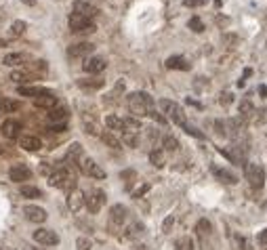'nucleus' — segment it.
Wrapping results in <instances>:
<instances>
[{
    "label": "nucleus",
    "instance_id": "nucleus-1",
    "mask_svg": "<svg viewBox=\"0 0 267 250\" xmlns=\"http://www.w3.org/2000/svg\"><path fill=\"white\" fill-rule=\"evenodd\" d=\"M129 109H131V114H135L137 118H143V116H150V112L154 109V99H152V95H147V93H131L129 95Z\"/></svg>",
    "mask_w": 267,
    "mask_h": 250
},
{
    "label": "nucleus",
    "instance_id": "nucleus-2",
    "mask_svg": "<svg viewBox=\"0 0 267 250\" xmlns=\"http://www.w3.org/2000/svg\"><path fill=\"white\" fill-rule=\"evenodd\" d=\"M48 183H51L53 187H57V189H67V191L76 189V177L66 168V166H59V168L51 170V175H48Z\"/></svg>",
    "mask_w": 267,
    "mask_h": 250
},
{
    "label": "nucleus",
    "instance_id": "nucleus-3",
    "mask_svg": "<svg viewBox=\"0 0 267 250\" xmlns=\"http://www.w3.org/2000/svg\"><path fill=\"white\" fill-rule=\"evenodd\" d=\"M160 109L168 116V120H173V124H177V126H181L183 130L187 128V118H185V112L179 103H175L171 99H162L160 101Z\"/></svg>",
    "mask_w": 267,
    "mask_h": 250
},
{
    "label": "nucleus",
    "instance_id": "nucleus-4",
    "mask_svg": "<svg viewBox=\"0 0 267 250\" xmlns=\"http://www.w3.org/2000/svg\"><path fill=\"white\" fill-rule=\"evenodd\" d=\"M69 30L74 34H90V32H95V23H93V19L82 17L78 13H72L69 15Z\"/></svg>",
    "mask_w": 267,
    "mask_h": 250
},
{
    "label": "nucleus",
    "instance_id": "nucleus-5",
    "mask_svg": "<svg viewBox=\"0 0 267 250\" xmlns=\"http://www.w3.org/2000/svg\"><path fill=\"white\" fill-rule=\"evenodd\" d=\"M244 175H246V181L252 187H257V189H261V187L265 185V170H263V166L250 162V164L244 166Z\"/></svg>",
    "mask_w": 267,
    "mask_h": 250
},
{
    "label": "nucleus",
    "instance_id": "nucleus-6",
    "mask_svg": "<svg viewBox=\"0 0 267 250\" xmlns=\"http://www.w3.org/2000/svg\"><path fill=\"white\" fill-rule=\"evenodd\" d=\"M78 168L84 172L87 177H93V179H105V170L101 168L99 164L95 162L93 158H87V156H82L78 160Z\"/></svg>",
    "mask_w": 267,
    "mask_h": 250
},
{
    "label": "nucleus",
    "instance_id": "nucleus-7",
    "mask_svg": "<svg viewBox=\"0 0 267 250\" xmlns=\"http://www.w3.org/2000/svg\"><path fill=\"white\" fill-rule=\"evenodd\" d=\"M126 219H129V210L122 206V204H116L110 208V229L111 233L118 231V229H122V225L126 223Z\"/></svg>",
    "mask_w": 267,
    "mask_h": 250
},
{
    "label": "nucleus",
    "instance_id": "nucleus-8",
    "mask_svg": "<svg viewBox=\"0 0 267 250\" xmlns=\"http://www.w3.org/2000/svg\"><path fill=\"white\" fill-rule=\"evenodd\" d=\"M103 204H105V191L103 189H93L84 196V206H87L89 212H93V214L99 212L103 208Z\"/></svg>",
    "mask_w": 267,
    "mask_h": 250
},
{
    "label": "nucleus",
    "instance_id": "nucleus-9",
    "mask_svg": "<svg viewBox=\"0 0 267 250\" xmlns=\"http://www.w3.org/2000/svg\"><path fill=\"white\" fill-rule=\"evenodd\" d=\"M34 240L42 246H57L59 244V235L53 229H36L34 231Z\"/></svg>",
    "mask_w": 267,
    "mask_h": 250
},
{
    "label": "nucleus",
    "instance_id": "nucleus-10",
    "mask_svg": "<svg viewBox=\"0 0 267 250\" xmlns=\"http://www.w3.org/2000/svg\"><path fill=\"white\" fill-rule=\"evenodd\" d=\"M32 177V170L27 168L25 164H15L9 168V179L13 183H23V181H30Z\"/></svg>",
    "mask_w": 267,
    "mask_h": 250
},
{
    "label": "nucleus",
    "instance_id": "nucleus-11",
    "mask_svg": "<svg viewBox=\"0 0 267 250\" xmlns=\"http://www.w3.org/2000/svg\"><path fill=\"white\" fill-rule=\"evenodd\" d=\"M23 214L27 217V221H32V223H44L46 217H48L44 208L34 206V204H27V206H23Z\"/></svg>",
    "mask_w": 267,
    "mask_h": 250
},
{
    "label": "nucleus",
    "instance_id": "nucleus-12",
    "mask_svg": "<svg viewBox=\"0 0 267 250\" xmlns=\"http://www.w3.org/2000/svg\"><path fill=\"white\" fill-rule=\"evenodd\" d=\"M105 67H108V61H105L103 57H89L82 63V69L87 74H101Z\"/></svg>",
    "mask_w": 267,
    "mask_h": 250
},
{
    "label": "nucleus",
    "instance_id": "nucleus-13",
    "mask_svg": "<svg viewBox=\"0 0 267 250\" xmlns=\"http://www.w3.org/2000/svg\"><path fill=\"white\" fill-rule=\"evenodd\" d=\"M95 51V46L90 42H78V44H72L67 48V55L72 59H78V57H87V55H90Z\"/></svg>",
    "mask_w": 267,
    "mask_h": 250
},
{
    "label": "nucleus",
    "instance_id": "nucleus-14",
    "mask_svg": "<svg viewBox=\"0 0 267 250\" xmlns=\"http://www.w3.org/2000/svg\"><path fill=\"white\" fill-rule=\"evenodd\" d=\"M82 206H84V193L80 189H72L67 193V208L72 212H80Z\"/></svg>",
    "mask_w": 267,
    "mask_h": 250
},
{
    "label": "nucleus",
    "instance_id": "nucleus-15",
    "mask_svg": "<svg viewBox=\"0 0 267 250\" xmlns=\"http://www.w3.org/2000/svg\"><path fill=\"white\" fill-rule=\"evenodd\" d=\"M19 147L25 151H38L42 147V141L34 135H21L19 137Z\"/></svg>",
    "mask_w": 267,
    "mask_h": 250
},
{
    "label": "nucleus",
    "instance_id": "nucleus-16",
    "mask_svg": "<svg viewBox=\"0 0 267 250\" xmlns=\"http://www.w3.org/2000/svg\"><path fill=\"white\" fill-rule=\"evenodd\" d=\"M74 13H78V15H82V17H89V19H95L99 11H97L93 4L84 2V0H76V2H74Z\"/></svg>",
    "mask_w": 267,
    "mask_h": 250
},
{
    "label": "nucleus",
    "instance_id": "nucleus-17",
    "mask_svg": "<svg viewBox=\"0 0 267 250\" xmlns=\"http://www.w3.org/2000/svg\"><path fill=\"white\" fill-rule=\"evenodd\" d=\"M0 130H2V135L6 139H17L19 133H21V122H17V120H4L2 126H0Z\"/></svg>",
    "mask_w": 267,
    "mask_h": 250
},
{
    "label": "nucleus",
    "instance_id": "nucleus-18",
    "mask_svg": "<svg viewBox=\"0 0 267 250\" xmlns=\"http://www.w3.org/2000/svg\"><path fill=\"white\" fill-rule=\"evenodd\" d=\"M2 63L9 65V67H13V65H25L27 63V55L25 53H9L2 59Z\"/></svg>",
    "mask_w": 267,
    "mask_h": 250
},
{
    "label": "nucleus",
    "instance_id": "nucleus-19",
    "mask_svg": "<svg viewBox=\"0 0 267 250\" xmlns=\"http://www.w3.org/2000/svg\"><path fill=\"white\" fill-rule=\"evenodd\" d=\"M34 103H36L38 107H44V109H48V112H51L53 107H57V97H55L53 93H48V95H44V97H38V99H34Z\"/></svg>",
    "mask_w": 267,
    "mask_h": 250
},
{
    "label": "nucleus",
    "instance_id": "nucleus-20",
    "mask_svg": "<svg viewBox=\"0 0 267 250\" xmlns=\"http://www.w3.org/2000/svg\"><path fill=\"white\" fill-rule=\"evenodd\" d=\"M51 91H46V88H40V86H19V95H25V97H34V99H38V97H44L48 95Z\"/></svg>",
    "mask_w": 267,
    "mask_h": 250
},
{
    "label": "nucleus",
    "instance_id": "nucleus-21",
    "mask_svg": "<svg viewBox=\"0 0 267 250\" xmlns=\"http://www.w3.org/2000/svg\"><path fill=\"white\" fill-rule=\"evenodd\" d=\"M166 67L168 69H189L192 65L185 61V57H181V55H175V57H168L166 59Z\"/></svg>",
    "mask_w": 267,
    "mask_h": 250
},
{
    "label": "nucleus",
    "instance_id": "nucleus-22",
    "mask_svg": "<svg viewBox=\"0 0 267 250\" xmlns=\"http://www.w3.org/2000/svg\"><path fill=\"white\" fill-rule=\"evenodd\" d=\"M21 107V103L15 99H6V97H0V112L2 114H13L15 109Z\"/></svg>",
    "mask_w": 267,
    "mask_h": 250
},
{
    "label": "nucleus",
    "instance_id": "nucleus-23",
    "mask_svg": "<svg viewBox=\"0 0 267 250\" xmlns=\"http://www.w3.org/2000/svg\"><path fill=\"white\" fill-rule=\"evenodd\" d=\"M99 137H101V141L108 145V147H111V149H120V147H122L120 139L114 137V133H111V130H105V133H101Z\"/></svg>",
    "mask_w": 267,
    "mask_h": 250
},
{
    "label": "nucleus",
    "instance_id": "nucleus-24",
    "mask_svg": "<svg viewBox=\"0 0 267 250\" xmlns=\"http://www.w3.org/2000/svg\"><path fill=\"white\" fill-rule=\"evenodd\" d=\"M213 172H215V175L221 179L223 183H227V185H234V183H238V177L234 175V172H229L227 168H213Z\"/></svg>",
    "mask_w": 267,
    "mask_h": 250
},
{
    "label": "nucleus",
    "instance_id": "nucleus-25",
    "mask_svg": "<svg viewBox=\"0 0 267 250\" xmlns=\"http://www.w3.org/2000/svg\"><path fill=\"white\" fill-rule=\"evenodd\" d=\"M238 112H240V118H242V120H246V118H250L252 114H255V105H252L250 99H242L240 105H238Z\"/></svg>",
    "mask_w": 267,
    "mask_h": 250
},
{
    "label": "nucleus",
    "instance_id": "nucleus-26",
    "mask_svg": "<svg viewBox=\"0 0 267 250\" xmlns=\"http://www.w3.org/2000/svg\"><path fill=\"white\" fill-rule=\"evenodd\" d=\"M122 124H124L122 133H137L139 135V130H141V122H139L137 118H124Z\"/></svg>",
    "mask_w": 267,
    "mask_h": 250
},
{
    "label": "nucleus",
    "instance_id": "nucleus-27",
    "mask_svg": "<svg viewBox=\"0 0 267 250\" xmlns=\"http://www.w3.org/2000/svg\"><path fill=\"white\" fill-rule=\"evenodd\" d=\"M80 158H82V147H80V143H74L72 147L67 149V154H66V162H76V166H78Z\"/></svg>",
    "mask_w": 267,
    "mask_h": 250
},
{
    "label": "nucleus",
    "instance_id": "nucleus-28",
    "mask_svg": "<svg viewBox=\"0 0 267 250\" xmlns=\"http://www.w3.org/2000/svg\"><path fill=\"white\" fill-rule=\"evenodd\" d=\"M150 162L156 166V168H162V166L166 164L164 151H162V149H152V151H150Z\"/></svg>",
    "mask_w": 267,
    "mask_h": 250
},
{
    "label": "nucleus",
    "instance_id": "nucleus-29",
    "mask_svg": "<svg viewBox=\"0 0 267 250\" xmlns=\"http://www.w3.org/2000/svg\"><path fill=\"white\" fill-rule=\"evenodd\" d=\"M48 120H51V122H63V120H67V109H66V107H53L51 112H48Z\"/></svg>",
    "mask_w": 267,
    "mask_h": 250
},
{
    "label": "nucleus",
    "instance_id": "nucleus-30",
    "mask_svg": "<svg viewBox=\"0 0 267 250\" xmlns=\"http://www.w3.org/2000/svg\"><path fill=\"white\" fill-rule=\"evenodd\" d=\"M82 122H84V128H87V133L89 135H93V137H99V124H97L93 118H89V116H84L82 118Z\"/></svg>",
    "mask_w": 267,
    "mask_h": 250
},
{
    "label": "nucleus",
    "instance_id": "nucleus-31",
    "mask_svg": "<svg viewBox=\"0 0 267 250\" xmlns=\"http://www.w3.org/2000/svg\"><path fill=\"white\" fill-rule=\"evenodd\" d=\"M21 196L23 198H30V200H34V198H42V191L38 189V187H34V185H21Z\"/></svg>",
    "mask_w": 267,
    "mask_h": 250
},
{
    "label": "nucleus",
    "instance_id": "nucleus-32",
    "mask_svg": "<svg viewBox=\"0 0 267 250\" xmlns=\"http://www.w3.org/2000/svg\"><path fill=\"white\" fill-rule=\"evenodd\" d=\"M25 21H13L11 27H9V34H11V38H19V36H23L25 34Z\"/></svg>",
    "mask_w": 267,
    "mask_h": 250
},
{
    "label": "nucleus",
    "instance_id": "nucleus-33",
    "mask_svg": "<svg viewBox=\"0 0 267 250\" xmlns=\"http://www.w3.org/2000/svg\"><path fill=\"white\" fill-rule=\"evenodd\" d=\"M175 250H194V240L189 235H181V238L175 242Z\"/></svg>",
    "mask_w": 267,
    "mask_h": 250
},
{
    "label": "nucleus",
    "instance_id": "nucleus-34",
    "mask_svg": "<svg viewBox=\"0 0 267 250\" xmlns=\"http://www.w3.org/2000/svg\"><path fill=\"white\" fill-rule=\"evenodd\" d=\"M105 124H108L110 130H122L124 128L122 118H118V116H108V118H105Z\"/></svg>",
    "mask_w": 267,
    "mask_h": 250
},
{
    "label": "nucleus",
    "instance_id": "nucleus-35",
    "mask_svg": "<svg viewBox=\"0 0 267 250\" xmlns=\"http://www.w3.org/2000/svg\"><path fill=\"white\" fill-rule=\"evenodd\" d=\"M162 145H164L166 151H177L179 149V141L173 135H164L162 137Z\"/></svg>",
    "mask_w": 267,
    "mask_h": 250
},
{
    "label": "nucleus",
    "instance_id": "nucleus-36",
    "mask_svg": "<svg viewBox=\"0 0 267 250\" xmlns=\"http://www.w3.org/2000/svg\"><path fill=\"white\" fill-rule=\"evenodd\" d=\"M9 80H13V82H30V80H34V76L25 74V72H13L9 76Z\"/></svg>",
    "mask_w": 267,
    "mask_h": 250
},
{
    "label": "nucleus",
    "instance_id": "nucleus-37",
    "mask_svg": "<svg viewBox=\"0 0 267 250\" xmlns=\"http://www.w3.org/2000/svg\"><path fill=\"white\" fill-rule=\"evenodd\" d=\"M78 84L87 91H95V88H101L103 86V80H80Z\"/></svg>",
    "mask_w": 267,
    "mask_h": 250
},
{
    "label": "nucleus",
    "instance_id": "nucleus-38",
    "mask_svg": "<svg viewBox=\"0 0 267 250\" xmlns=\"http://www.w3.org/2000/svg\"><path fill=\"white\" fill-rule=\"evenodd\" d=\"M189 30H194L196 34H200V32H204V23H202V19L200 17H192L189 19Z\"/></svg>",
    "mask_w": 267,
    "mask_h": 250
},
{
    "label": "nucleus",
    "instance_id": "nucleus-39",
    "mask_svg": "<svg viewBox=\"0 0 267 250\" xmlns=\"http://www.w3.org/2000/svg\"><path fill=\"white\" fill-rule=\"evenodd\" d=\"M76 248L78 250H90L93 248V242H90L89 238H78L76 240Z\"/></svg>",
    "mask_w": 267,
    "mask_h": 250
},
{
    "label": "nucleus",
    "instance_id": "nucleus-40",
    "mask_svg": "<svg viewBox=\"0 0 267 250\" xmlns=\"http://www.w3.org/2000/svg\"><path fill=\"white\" fill-rule=\"evenodd\" d=\"M122 139H124L126 145H131V147L137 145V133H122Z\"/></svg>",
    "mask_w": 267,
    "mask_h": 250
},
{
    "label": "nucleus",
    "instance_id": "nucleus-41",
    "mask_svg": "<svg viewBox=\"0 0 267 250\" xmlns=\"http://www.w3.org/2000/svg\"><path fill=\"white\" fill-rule=\"evenodd\" d=\"M120 177H122V179H124V181H126V185H129V187H131V183H133V179H135V177H137V172H135V170H124V172H122V175H120Z\"/></svg>",
    "mask_w": 267,
    "mask_h": 250
},
{
    "label": "nucleus",
    "instance_id": "nucleus-42",
    "mask_svg": "<svg viewBox=\"0 0 267 250\" xmlns=\"http://www.w3.org/2000/svg\"><path fill=\"white\" fill-rule=\"evenodd\" d=\"M173 225H175V217L171 214V217H166V221L162 223V231L164 233H171V229H173Z\"/></svg>",
    "mask_w": 267,
    "mask_h": 250
},
{
    "label": "nucleus",
    "instance_id": "nucleus-43",
    "mask_svg": "<svg viewBox=\"0 0 267 250\" xmlns=\"http://www.w3.org/2000/svg\"><path fill=\"white\" fill-rule=\"evenodd\" d=\"M129 231H131V233H129L131 238H135V235H141V233H143V225H141V223H135V225L129 229Z\"/></svg>",
    "mask_w": 267,
    "mask_h": 250
},
{
    "label": "nucleus",
    "instance_id": "nucleus-44",
    "mask_svg": "<svg viewBox=\"0 0 267 250\" xmlns=\"http://www.w3.org/2000/svg\"><path fill=\"white\" fill-rule=\"evenodd\" d=\"M231 101H234V95H231V93H221V97H219L221 105H229Z\"/></svg>",
    "mask_w": 267,
    "mask_h": 250
},
{
    "label": "nucleus",
    "instance_id": "nucleus-45",
    "mask_svg": "<svg viewBox=\"0 0 267 250\" xmlns=\"http://www.w3.org/2000/svg\"><path fill=\"white\" fill-rule=\"evenodd\" d=\"M257 244L261 246L263 250H267V229H265V231H261V233H259V238H257Z\"/></svg>",
    "mask_w": 267,
    "mask_h": 250
},
{
    "label": "nucleus",
    "instance_id": "nucleus-46",
    "mask_svg": "<svg viewBox=\"0 0 267 250\" xmlns=\"http://www.w3.org/2000/svg\"><path fill=\"white\" fill-rule=\"evenodd\" d=\"M208 2V0H183V6H204Z\"/></svg>",
    "mask_w": 267,
    "mask_h": 250
},
{
    "label": "nucleus",
    "instance_id": "nucleus-47",
    "mask_svg": "<svg viewBox=\"0 0 267 250\" xmlns=\"http://www.w3.org/2000/svg\"><path fill=\"white\" fill-rule=\"evenodd\" d=\"M150 116H152V118H154V120H156V122H160V124H166V118H164L162 114H158L156 109H152V112H150Z\"/></svg>",
    "mask_w": 267,
    "mask_h": 250
},
{
    "label": "nucleus",
    "instance_id": "nucleus-48",
    "mask_svg": "<svg viewBox=\"0 0 267 250\" xmlns=\"http://www.w3.org/2000/svg\"><path fill=\"white\" fill-rule=\"evenodd\" d=\"M147 189H150V185H141L137 191H133V198H141L143 193H147Z\"/></svg>",
    "mask_w": 267,
    "mask_h": 250
},
{
    "label": "nucleus",
    "instance_id": "nucleus-49",
    "mask_svg": "<svg viewBox=\"0 0 267 250\" xmlns=\"http://www.w3.org/2000/svg\"><path fill=\"white\" fill-rule=\"evenodd\" d=\"M259 93H261V97H263V99H265V97H267V86H259Z\"/></svg>",
    "mask_w": 267,
    "mask_h": 250
},
{
    "label": "nucleus",
    "instance_id": "nucleus-50",
    "mask_svg": "<svg viewBox=\"0 0 267 250\" xmlns=\"http://www.w3.org/2000/svg\"><path fill=\"white\" fill-rule=\"evenodd\" d=\"M223 40H225V42H236V36H223Z\"/></svg>",
    "mask_w": 267,
    "mask_h": 250
},
{
    "label": "nucleus",
    "instance_id": "nucleus-51",
    "mask_svg": "<svg viewBox=\"0 0 267 250\" xmlns=\"http://www.w3.org/2000/svg\"><path fill=\"white\" fill-rule=\"evenodd\" d=\"M0 46H6V40H0Z\"/></svg>",
    "mask_w": 267,
    "mask_h": 250
},
{
    "label": "nucleus",
    "instance_id": "nucleus-52",
    "mask_svg": "<svg viewBox=\"0 0 267 250\" xmlns=\"http://www.w3.org/2000/svg\"><path fill=\"white\" fill-rule=\"evenodd\" d=\"M25 250H36V248H32V246H30V248H25Z\"/></svg>",
    "mask_w": 267,
    "mask_h": 250
},
{
    "label": "nucleus",
    "instance_id": "nucleus-53",
    "mask_svg": "<svg viewBox=\"0 0 267 250\" xmlns=\"http://www.w3.org/2000/svg\"><path fill=\"white\" fill-rule=\"evenodd\" d=\"M0 250H6V248H0Z\"/></svg>",
    "mask_w": 267,
    "mask_h": 250
},
{
    "label": "nucleus",
    "instance_id": "nucleus-54",
    "mask_svg": "<svg viewBox=\"0 0 267 250\" xmlns=\"http://www.w3.org/2000/svg\"><path fill=\"white\" fill-rule=\"evenodd\" d=\"M0 151H2V149H0Z\"/></svg>",
    "mask_w": 267,
    "mask_h": 250
}]
</instances>
